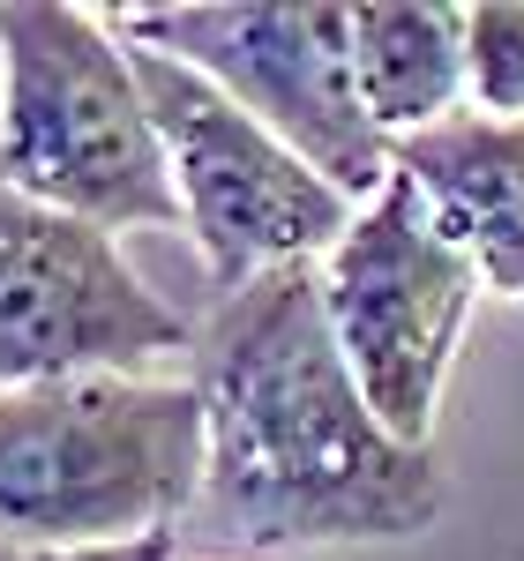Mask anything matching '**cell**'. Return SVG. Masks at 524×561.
<instances>
[{"instance_id":"4","label":"cell","mask_w":524,"mask_h":561,"mask_svg":"<svg viewBox=\"0 0 524 561\" xmlns=\"http://www.w3.org/2000/svg\"><path fill=\"white\" fill-rule=\"evenodd\" d=\"M135 76L150 98V121L166 135V158H173L180 225L210 270L218 300H232L240 285H255L270 270L330 255L352 232L360 203L338 195L285 135H270L210 76H195L187 60L158 45H135Z\"/></svg>"},{"instance_id":"9","label":"cell","mask_w":524,"mask_h":561,"mask_svg":"<svg viewBox=\"0 0 524 561\" xmlns=\"http://www.w3.org/2000/svg\"><path fill=\"white\" fill-rule=\"evenodd\" d=\"M352 60H360V98L390 142L457 121L472 98L465 8H449V0H367V8H352Z\"/></svg>"},{"instance_id":"8","label":"cell","mask_w":524,"mask_h":561,"mask_svg":"<svg viewBox=\"0 0 524 561\" xmlns=\"http://www.w3.org/2000/svg\"><path fill=\"white\" fill-rule=\"evenodd\" d=\"M390 165L428 195L435 225L472 255L487 293L524 307V121L457 113L390 142Z\"/></svg>"},{"instance_id":"3","label":"cell","mask_w":524,"mask_h":561,"mask_svg":"<svg viewBox=\"0 0 524 561\" xmlns=\"http://www.w3.org/2000/svg\"><path fill=\"white\" fill-rule=\"evenodd\" d=\"M0 187L105 232L180 225L173 158L135 76V45L98 8H0Z\"/></svg>"},{"instance_id":"2","label":"cell","mask_w":524,"mask_h":561,"mask_svg":"<svg viewBox=\"0 0 524 561\" xmlns=\"http://www.w3.org/2000/svg\"><path fill=\"white\" fill-rule=\"evenodd\" d=\"M203 479L210 420L195 382L68 375L0 389V539L15 554L173 531Z\"/></svg>"},{"instance_id":"11","label":"cell","mask_w":524,"mask_h":561,"mask_svg":"<svg viewBox=\"0 0 524 561\" xmlns=\"http://www.w3.org/2000/svg\"><path fill=\"white\" fill-rule=\"evenodd\" d=\"M180 531H143V539H113V547H53V554H23V561H173Z\"/></svg>"},{"instance_id":"7","label":"cell","mask_w":524,"mask_h":561,"mask_svg":"<svg viewBox=\"0 0 524 561\" xmlns=\"http://www.w3.org/2000/svg\"><path fill=\"white\" fill-rule=\"evenodd\" d=\"M166 352H195V337L121 262L105 225L0 187V389L135 375Z\"/></svg>"},{"instance_id":"1","label":"cell","mask_w":524,"mask_h":561,"mask_svg":"<svg viewBox=\"0 0 524 561\" xmlns=\"http://www.w3.org/2000/svg\"><path fill=\"white\" fill-rule=\"evenodd\" d=\"M210 420L203 517L255 554L293 547H397L442 524L435 449L397 442L338 352L315 262L240 285L195 330Z\"/></svg>"},{"instance_id":"6","label":"cell","mask_w":524,"mask_h":561,"mask_svg":"<svg viewBox=\"0 0 524 561\" xmlns=\"http://www.w3.org/2000/svg\"><path fill=\"white\" fill-rule=\"evenodd\" d=\"M480 293L487 285L472 255L435 225L428 195L405 173H390V187L322 255V307H330L338 352L360 375L375 420L412 449H428L435 434L442 382Z\"/></svg>"},{"instance_id":"5","label":"cell","mask_w":524,"mask_h":561,"mask_svg":"<svg viewBox=\"0 0 524 561\" xmlns=\"http://www.w3.org/2000/svg\"><path fill=\"white\" fill-rule=\"evenodd\" d=\"M113 31L158 45L240 98L270 135H285L315 173L360 210L390 187V135L375 128L352 60V8L322 0H187V8H121Z\"/></svg>"},{"instance_id":"10","label":"cell","mask_w":524,"mask_h":561,"mask_svg":"<svg viewBox=\"0 0 524 561\" xmlns=\"http://www.w3.org/2000/svg\"><path fill=\"white\" fill-rule=\"evenodd\" d=\"M465 68H472V113L524 121V0L465 8Z\"/></svg>"}]
</instances>
